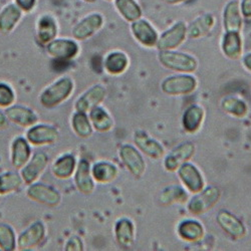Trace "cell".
<instances>
[{"mask_svg":"<svg viewBox=\"0 0 251 251\" xmlns=\"http://www.w3.org/2000/svg\"><path fill=\"white\" fill-rule=\"evenodd\" d=\"M159 59L164 67L177 72L192 73L197 69L196 59L189 54L182 52L161 50Z\"/></svg>","mask_w":251,"mask_h":251,"instance_id":"obj_1","label":"cell"},{"mask_svg":"<svg viewBox=\"0 0 251 251\" xmlns=\"http://www.w3.org/2000/svg\"><path fill=\"white\" fill-rule=\"evenodd\" d=\"M196 79L191 75H174L166 78L162 83V90L169 95H186L196 88Z\"/></svg>","mask_w":251,"mask_h":251,"instance_id":"obj_2","label":"cell"},{"mask_svg":"<svg viewBox=\"0 0 251 251\" xmlns=\"http://www.w3.org/2000/svg\"><path fill=\"white\" fill-rule=\"evenodd\" d=\"M186 35L187 27L184 23L179 22L161 35L157 43L158 49L160 50H172L183 43Z\"/></svg>","mask_w":251,"mask_h":251,"instance_id":"obj_3","label":"cell"},{"mask_svg":"<svg viewBox=\"0 0 251 251\" xmlns=\"http://www.w3.org/2000/svg\"><path fill=\"white\" fill-rule=\"evenodd\" d=\"M73 90V82L70 78H62L49 88L41 96V102L46 107H52L68 98Z\"/></svg>","mask_w":251,"mask_h":251,"instance_id":"obj_4","label":"cell"},{"mask_svg":"<svg viewBox=\"0 0 251 251\" xmlns=\"http://www.w3.org/2000/svg\"><path fill=\"white\" fill-rule=\"evenodd\" d=\"M220 197V192L216 187L207 188L201 194L195 196L190 204L189 210L194 214H201L213 207Z\"/></svg>","mask_w":251,"mask_h":251,"instance_id":"obj_5","label":"cell"},{"mask_svg":"<svg viewBox=\"0 0 251 251\" xmlns=\"http://www.w3.org/2000/svg\"><path fill=\"white\" fill-rule=\"evenodd\" d=\"M103 24V18L100 13H93L83 18L73 29V34L76 39L83 40L97 32Z\"/></svg>","mask_w":251,"mask_h":251,"instance_id":"obj_6","label":"cell"},{"mask_svg":"<svg viewBox=\"0 0 251 251\" xmlns=\"http://www.w3.org/2000/svg\"><path fill=\"white\" fill-rule=\"evenodd\" d=\"M132 31L136 39L145 47L152 48L158 43V34L152 25L143 19H138L132 25Z\"/></svg>","mask_w":251,"mask_h":251,"instance_id":"obj_7","label":"cell"},{"mask_svg":"<svg viewBox=\"0 0 251 251\" xmlns=\"http://www.w3.org/2000/svg\"><path fill=\"white\" fill-rule=\"evenodd\" d=\"M78 47L71 39H56L48 45V52L56 59L69 60L76 55Z\"/></svg>","mask_w":251,"mask_h":251,"instance_id":"obj_8","label":"cell"},{"mask_svg":"<svg viewBox=\"0 0 251 251\" xmlns=\"http://www.w3.org/2000/svg\"><path fill=\"white\" fill-rule=\"evenodd\" d=\"M194 145L192 143H184L171 152L165 159V167L168 171H175L184 162L189 160L194 154Z\"/></svg>","mask_w":251,"mask_h":251,"instance_id":"obj_9","label":"cell"},{"mask_svg":"<svg viewBox=\"0 0 251 251\" xmlns=\"http://www.w3.org/2000/svg\"><path fill=\"white\" fill-rule=\"evenodd\" d=\"M121 159L126 167L136 177L141 176L145 171V162L140 153L132 146H124L120 151Z\"/></svg>","mask_w":251,"mask_h":251,"instance_id":"obj_10","label":"cell"},{"mask_svg":"<svg viewBox=\"0 0 251 251\" xmlns=\"http://www.w3.org/2000/svg\"><path fill=\"white\" fill-rule=\"evenodd\" d=\"M223 25L226 31L239 32L242 27V16L239 2L232 0L227 3L223 13Z\"/></svg>","mask_w":251,"mask_h":251,"instance_id":"obj_11","label":"cell"},{"mask_svg":"<svg viewBox=\"0 0 251 251\" xmlns=\"http://www.w3.org/2000/svg\"><path fill=\"white\" fill-rule=\"evenodd\" d=\"M179 176L185 186L193 193H198L203 188V179L199 171L191 164L184 163L179 169Z\"/></svg>","mask_w":251,"mask_h":251,"instance_id":"obj_12","label":"cell"},{"mask_svg":"<svg viewBox=\"0 0 251 251\" xmlns=\"http://www.w3.org/2000/svg\"><path fill=\"white\" fill-rule=\"evenodd\" d=\"M22 18V9L16 4L5 5L0 11V32L9 33Z\"/></svg>","mask_w":251,"mask_h":251,"instance_id":"obj_13","label":"cell"},{"mask_svg":"<svg viewBox=\"0 0 251 251\" xmlns=\"http://www.w3.org/2000/svg\"><path fill=\"white\" fill-rule=\"evenodd\" d=\"M135 143L138 147L149 157L158 159L164 154V149L162 146L155 140L151 139L147 134L138 131L135 133Z\"/></svg>","mask_w":251,"mask_h":251,"instance_id":"obj_14","label":"cell"},{"mask_svg":"<svg viewBox=\"0 0 251 251\" xmlns=\"http://www.w3.org/2000/svg\"><path fill=\"white\" fill-rule=\"evenodd\" d=\"M217 221L225 231L231 236L240 238L245 235V228L243 224L229 212L220 211L217 215Z\"/></svg>","mask_w":251,"mask_h":251,"instance_id":"obj_15","label":"cell"},{"mask_svg":"<svg viewBox=\"0 0 251 251\" xmlns=\"http://www.w3.org/2000/svg\"><path fill=\"white\" fill-rule=\"evenodd\" d=\"M222 50L230 59H237L242 53V40L239 32L226 31L222 40Z\"/></svg>","mask_w":251,"mask_h":251,"instance_id":"obj_16","label":"cell"},{"mask_svg":"<svg viewBox=\"0 0 251 251\" xmlns=\"http://www.w3.org/2000/svg\"><path fill=\"white\" fill-rule=\"evenodd\" d=\"M215 23L214 16L211 13H206L199 16L187 28V34L190 38H199L206 35L211 30Z\"/></svg>","mask_w":251,"mask_h":251,"instance_id":"obj_17","label":"cell"},{"mask_svg":"<svg viewBox=\"0 0 251 251\" xmlns=\"http://www.w3.org/2000/svg\"><path fill=\"white\" fill-rule=\"evenodd\" d=\"M28 195L36 201L47 205H56L59 202V194L46 185H34L29 188Z\"/></svg>","mask_w":251,"mask_h":251,"instance_id":"obj_18","label":"cell"},{"mask_svg":"<svg viewBox=\"0 0 251 251\" xmlns=\"http://www.w3.org/2000/svg\"><path fill=\"white\" fill-rule=\"evenodd\" d=\"M104 94H106V91L102 87H94L79 99V100L76 102V109L78 112L86 113L89 110L96 108L97 104L103 99Z\"/></svg>","mask_w":251,"mask_h":251,"instance_id":"obj_19","label":"cell"},{"mask_svg":"<svg viewBox=\"0 0 251 251\" xmlns=\"http://www.w3.org/2000/svg\"><path fill=\"white\" fill-rule=\"evenodd\" d=\"M38 38L43 44H50L57 34V25L50 15H43L38 20L37 25Z\"/></svg>","mask_w":251,"mask_h":251,"instance_id":"obj_20","label":"cell"},{"mask_svg":"<svg viewBox=\"0 0 251 251\" xmlns=\"http://www.w3.org/2000/svg\"><path fill=\"white\" fill-rule=\"evenodd\" d=\"M115 5L127 22L134 23L142 16V9L135 0H115Z\"/></svg>","mask_w":251,"mask_h":251,"instance_id":"obj_21","label":"cell"},{"mask_svg":"<svg viewBox=\"0 0 251 251\" xmlns=\"http://www.w3.org/2000/svg\"><path fill=\"white\" fill-rule=\"evenodd\" d=\"M48 162V157L44 153H36L31 162L25 167L23 171V176L27 183H30L36 179L39 173L45 169Z\"/></svg>","mask_w":251,"mask_h":251,"instance_id":"obj_22","label":"cell"},{"mask_svg":"<svg viewBox=\"0 0 251 251\" xmlns=\"http://www.w3.org/2000/svg\"><path fill=\"white\" fill-rule=\"evenodd\" d=\"M75 182L78 189L86 194H90L94 189V183L90 176V165L86 160H81L79 162Z\"/></svg>","mask_w":251,"mask_h":251,"instance_id":"obj_23","label":"cell"},{"mask_svg":"<svg viewBox=\"0 0 251 251\" xmlns=\"http://www.w3.org/2000/svg\"><path fill=\"white\" fill-rule=\"evenodd\" d=\"M27 137L29 141L34 144H45L55 141L57 132L49 126H36L28 132Z\"/></svg>","mask_w":251,"mask_h":251,"instance_id":"obj_24","label":"cell"},{"mask_svg":"<svg viewBox=\"0 0 251 251\" xmlns=\"http://www.w3.org/2000/svg\"><path fill=\"white\" fill-rule=\"evenodd\" d=\"M128 64L127 55L120 51H115L107 56L104 60V68L112 75H119L127 69Z\"/></svg>","mask_w":251,"mask_h":251,"instance_id":"obj_25","label":"cell"},{"mask_svg":"<svg viewBox=\"0 0 251 251\" xmlns=\"http://www.w3.org/2000/svg\"><path fill=\"white\" fill-rule=\"evenodd\" d=\"M116 236L120 245L130 247L134 241V226L128 219H122L117 223Z\"/></svg>","mask_w":251,"mask_h":251,"instance_id":"obj_26","label":"cell"},{"mask_svg":"<svg viewBox=\"0 0 251 251\" xmlns=\"http://www.w3.org/2000/svg\"><path fill=\"white\" fill-rule=\"evenodd\" d=\"M44 236V226L41 223H34L29 229L19 237V246L24 248H28L36 245Z\"/></svg>","mask_w":251,"mask_h":251,"instance_id":"obj_27","label":"cell"},{"mask_svg":"<svg viewBox=\"0 0 251 251\" xmlns=\"http://www.w3.org/2000/svg\"><path fill=\"white\" fill-rule=\"evenodd\" d=\"M203 116L204 113L200 107L192 106L190 108H188L183 117V124L185 130L190 133L196 132L202 123Z\"/></svg>","mask_w":251,"mask_h":251,"instance_id":"obj_28","label":"cell"},{"mask_svg":"<svg viewBox=\"0 0 251 251\" xmlns=\"http://www.w3.org/2000/svg\"><path fill=\"white\" fill-rule=\"evenodd\" d=\"M179 234L183 239L188 241H197L203 236V228L196 221L187 220L180 224Z\"/></svg>","mask_w":251,"mask_h":251,"instance_id":"obj_29","label":"cell"},{"mask_svg":"<svg viewBox=\"0 0 251 251\" xmlns=\"http://www.w3.org/2000/svg\"><path fill=\"white\" fill-rule=\"evenodd\" d=\"M6 115L10 120L23 126L31 125L36 121L35 115L30 110L23 107L9 108L6 110Z\"/></svg>","mask_w":251,"mask_h":251,"instance_id":"obj_30","label":"cell"},{"mask_svg":"<svg viewBox=\"0 0 251 251\" xmlns=\"http://www.w3.org/2000/svg\"><path fill=\"white\" fill-rule=\"evenodd\" d=\"M30 154V150L27 143L19 138L13 144V153H12V162L15 167H22L25 164Z\"/></svg>","mask_w":251,"mask_h":251,"instance_id":"obj_31","label":"cell"},{"mask_svg":"<svg viewBox=\"0 0 251 251\" xmlns=\"http://www.w3.org/2000/svg\"><path fill=\"white\" fill-rule=\"evenodd\" d=\"M91 119L95 128L100 132H107L113 127V120L100 108H94L92 110Z\"/></svg>","mask_w":251,"mask_h":251,"instance_id":"obj_32","label":"cell"},{"mask_svg":"<svg viewBox=\"0 0 251 251\" xmlns=\"http://www.w3.org/2000/svg\"><path fill=\"white\" fill-rule=\"evenodd\" d=\"M117 169L109 163H98L95 165L93 174L99 182H110L117 176Z\"/></svg>","mask_w":251,"mask_h":251,"instance_id":"obj_33","label":"cell"},{"mask_svg":"<svg viewBox=\"0 0 251 251\" xmlns=\"http://www.w3.org/2000/svg\"><path fill=\"white\" fill-rule=\"evenodd\" d=\"M75 168V159L73 156L67 155L58 159L53 167L54 174L59 178H68L73 174Z\"/></svg>","mask_w":251,"mask_h":251,"instance_id":"obj_34","label":"cell"},{"mask_svg":"<svg viewBox=\"0 0 251 251\" xmlns=\"http://www.w3.org/2000/svg\"><path fill=\"white\" fill-rule=\"evenodd\" d=\"M187 199L186 192L180 187H170L167 188L161 194L160 201L163 204H173V203H183Z\"/></svg>","mask_w":251,"mask_h":251,"instance_id":"obj_35","label":"cell"},{"mask_svg":"<svg viewBox=\"0 0 251 251\" xmlns=\"http://www.w3.org/2000/svg\"><path fill=\"white\" fill-rule=\"evenodd\" d=\"M223 109L235 117H244L247 113V107L244 101L236 98H227L222 101Z\"/></svg>","mask_w":251,"mask_h":251,"instance_id":"obj_36","label":"cell"},{"mask_svg":"<svg viewBox=\"0 0 251 251\" xmlns=\"http://www.w3.org/2000/svg\"><path fill=\"white\" fill-rule=\"evenodd\" d=\"M73 124H74V128H75V132L80 137H88L91 135V133H92L91 125H90L88 117L83 113L79 112L78 114H76L74 117Z\"/></svg>","mask_w":251,"mask_h":251,"instance_id":"obj_37","label":"cell"},{"mask_svg":"<svg viewBox=\"0 0 251 251\" xmlns=\"http://www.w3.org/2000/svg\"><path fill=\"white\" fill-rule=\"evenodd\" d=\"M22 184L19 176L15 173H7L0 176V193H6L17 189Z\"/></svg>","mask_w":251,"mask_h":251,"instance_id":"obj_38","label":"cell"},{"mask_svg":"<svg viewBox=\"0 0 251 251\" xmlns=\"http://www.w3.org/2000/svg\"><path fill=\"white\" fill-rule=\"evenodd\" d=\"M15 238L11 228L7 225H0V246L3 250H13Z\"/></svg>","mask_w":251,"mask_h":251,"instance_id":"obj_39","label":"cell"},{"mask_svg":"<svg viewBox=\"0 0 251 251\" xmlns=\"http://www.w3.org/2000/svg\"><path fill=\"white\" fill-rule=\"evenodd\" d=\"M13 93L9 87L4 83H0V106L6 107L13 101Z\"/></svg>","mask_w":251,"mask_h":251,"instance_id":"obj_40","label":"cell"},{"mask_svg":"<svg viewBox=\"0 0 251 251\" xmlns=\"http://www.w3.org/2000/svg\"><path fill=\"white\" fill-rule=\"evenodd\" d=\"M15 4L22 9V11L29 12L34 8L36 0H15Z\"/></svg>","mask_w":251,"mask_h":251,"instance_id":"obj_41","label":"cell"},{"mask_svg":"<svg viewBox=\"0 0 251 251\" xmlns=\"http://www.w3.org/2000/svg\"><path fill=\"white\" fill-rule=\"evenodd\" d=\"M240 10H241V14L244 17L250 18L251 17V0H242Z\"/></svg>","mask_w":251,"mask_h":251,"instance_id":"obj_42","label":"cell"},{"mask_svg":"<svg viewBox=\"0 0 251 251\" xmlns=\"http://www.w3.org/2000/svg\"><path fill=\"white\" fill-rule=\"evenodd\" d=\"M81 241L77 238V237H73L69 243H68V247L67 250H81Z\"/></svg>","mask_w":251,"mask_h":251,"instance_id":"obj_43","label":"cell"},{"mask_svg":"<svg viewBox=\"0 0 251 251\" xmlns=\"http://www.w3.org/2000/svg\"><path fill=\"white\" fill-rule=\"evenodd\" d=\"M243 64L245 66V68L251 72V53H248L244 56L243 58Z\"/></svg>","mask_w":251,"mask_h":251,"instance_id":"obj_44","label":"cell"},{"mask_svg":"<svg viewBox=\"0 0 251 251\" xmlns=\"http://www.w3.org/2000/svg\"><path fill=\"white\" fill-rule=\"evenodd\" d=\"M5 125H6V121H5V118H4V116H3L1 113H0V129L3 128Z\"/></svg>","mask_w":251,"mask_h":251,"instance_id":"obj_45","label":"cell"},{"mask_svg":"<svg viewBox=\"0 0 251 251\" xmlns=\"http://www.w3.org/2000/svg\"><path fill=\"white\" fill-rule=\"evenodd\" d=\"M164 1L168 4H178L185 1V0H164Z\"/></svg>","mask_w":251,"mask_h":251,"instance_id":"obj_46","label":"cell"},{"mask_svg":"<svg viewBox=\"0 0 251 251\" xmlns=\"http://www.w3.org/2000/svg\"><path fill=\"white\" fill-rule=\"evenodd\" d=\"M83 1L89 2V3H94V2H96V1H97V0H83Z\"/></svg>","mask_w":251,"mask_h":251,"instance_id":"obj_47","label":"cell"},{"mask_svg":"<svg viewBox=\"0 0 251 251\" xmlns=\"http://www.w3.org/2000/svg\"><path fill=\"white\" fill-rule=\"evenodd\" d=\"M107 1H112V0H107Z\"/></svg>","mask_w":251,"mask_h":251,"instance_id":"obj_48","label":"cell"}]
</instances>
